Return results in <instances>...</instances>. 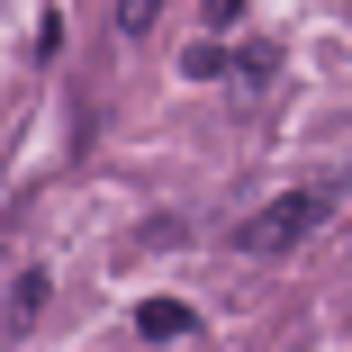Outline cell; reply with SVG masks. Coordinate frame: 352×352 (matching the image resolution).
Here are the masks:
<instances>
[{
    "mask_svg": "<svg viewBox=\"0 0 352 352\" xmlns=\"http://www.w3.org/2000/svg\"><path fill=\"white\" fill-rule=\"evenodd\" d=\"M325 208H334V181H298V190H280L262 217H244V226H235V253H289L298 235H316V226H325Z\"/></svg>",
    "mask_w": 352,
    "mask_h": 352,
    "instance_id": "cell-1",
    "label": "cell"
},
{
    "mask_svg": "<svg viewBox=\"0 0 352 352\" xmlns=\"http://www.w3.org/2000/svg\"><path fill=\"white\" fill-rule=\"evenodd\" d=\"M190 325H199V316H190L181 298H145V307H135V334H145V343H190Z\"/></svg>",
    "mask_w": 352,
    "mask_h": 352,
    "instance_id": "cell-2",
    "label": "cell"
},
{
    "mask_svg": "<svg viewBox=\"0 0 352 352\" xmlns=\"http://www.w3.org/2000/svg\"><path fill=\"white\" fill-rule=\"evenodd\" d=\"M226 73H235V82H253V91H262V82H271V73H280V45H271V36H253V45H235V54H226Z\"/></svg>",
    "mask_w": 352,
    "mask_h": 352,
    "instance_id": "cell-3",
    "label": "cell"
},
{
    "mask_svg": "<svg viewBox=\"0 0 352 352\" xmlns=\"http://www.w3.org/2000/svg\"><path fill=\"white\" fill-rule=\"evenodd\" d=\"M181 73H190V82H226V54H217V45H190Z\"/></svg>",
    "mask_w": 352,
    "mask_h": 352,
    "instance_id": "cell-4",
    "label": "cell"
},
{
    "mask_svg": "<svg viewBox=\"0 0 352 352\" xmlns=\"http://www.w3.org/2000/svg\"><path fill=\"white\" fill-rule=\"evenodd\" d=\"M45 289H54L45 271H19V298H10V316H36V307H45Z\"/></svg>",
    "mask_w": 352,
    "mask_h": 352,
    "instance_id": "cell-5",
    "label": "cell"
},
{
    "mask_svg": "<svg viewBox=\"0 0 352 352\" xmlns=\"http://www.w3.org/2000/svg\"><path fill=\"white\" fill-rule=\"evenodd\" d=\"M154 19H163V0H118V28H126V36H145Z\"/></svg>",
    "mask_w": 352,
    "mask_h": 352,
    "instance_id": "cell-6",
    "label": "cell"
}]
</instances>
